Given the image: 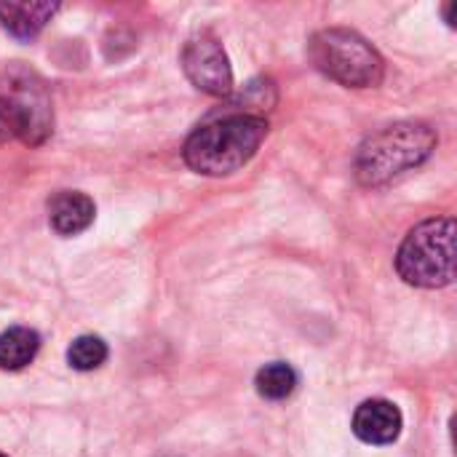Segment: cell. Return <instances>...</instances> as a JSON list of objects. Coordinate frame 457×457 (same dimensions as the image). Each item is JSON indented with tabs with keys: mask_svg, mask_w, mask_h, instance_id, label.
<instances>
[{
	"mask_svg": "<svg viewBox=\"0 0 457 457\" xmlns=\"http://www.w3.org/2000/svg\"><path fill=\"white\" fill-rule=\"evenodd\" d=\"M268 137V120L254 112H233L212 120L190 134L185 142V163L206 177H228L244 169L262 139Z\"/></svg>",
	"mask_w": 457,
	"mask_h": 457,
	"instance_id": "1",
	"label": "cell"
},
{
	"mask_svg": "<svg viewBox=\"0 0 457 457\" xmlns=\"http://www.w3.org/2000/svg\"><path fill=\"white\" fill-rule=\"evenodd\" d=\"M436 147V134L428 123L407 120L370 137L356 155V179L367 187H380L404 171L420 166Z\"/></svg>",
	"mask_w": 457,
	"mask_h": 457,
	"instance_id": "2",
	"label": "cell"
},
{
	"mask_svg": "<svg viewBox=\"0 0 457 457\" xmlns=\"http://www.w3.org/2000/svg\"><path fill=\"white\" fill-rule=\"evenodd\" d=\"M396 270L412 287H450L455 278V220L436 217L412 228L399 246Z\"/></svg>",
	"mask_w": 457,
	"mask_h": 457,
	"instance_id": "3",
	"label": "cell"
},
{
	"mask_svg": "<svg viewBox=\"0 0 457 457\" xmlns=\"http://www.w3.org/2000/svg\"><path fill=\"white\" fill-rule=\"evenodd\" d=\"M311 62L348 88H370L383 80V56L359 32L329 27L311 37Z\"/></svg>",
	"mask_w": 457,
	"mask_h": 457,
	"instance_id": "4",
	"label": "cell"
},
{
	"mask_svg": "<svg viewBox=\"0 0 457 457\" xmlns=\"http://www.w3.org/2000/svg\"><path fill=\"white\" fill-rule=\"evenodd\" d=\"M182 70H185L187 80L195 88H201L204 94L225 96L233 88V70H230L228 54L209 35H198V37L187 40V46L182 51Z\"/></svg>",
	"mask_w": 457,
	"mask_h": 457,
	"instance_id": "5",
	"label": "cell"
},
{
	"mask_svg": "<svg viewBox=\"0 0 457 457\" xmlns=\"http://www.w3.org/2000/svg\"><path fill=\"white\" fill-rule=\"evenodd\" d=\"M353 434L367 445H394L402 434V412L386 399L364 402L353 415Z\"/></svg>",
	"mask_w": 457,
	"mask_h": 457,
	"instance_id": "6",
	"label": "cell"
},
{
	"mask_svg": "<svg viewBox=\"0 0 457 457\" xmlns=\"http://www.w3.org/2000/svg\"><path fill=\"white\" fill-rule=\"evenodd\" d=\"M96 206L86 193L62 190L48 201V220L59 236H78L94 222Z\"/></svg>",
	"mask_w": 457,
	"mask_h": 457,
	"instance_id": "7",
	"label": "cell"
},
{
	"mask_svg": "<svg viewBox=\"0 0 457 457\" xmlns=\"http://www.w3.org/2000/svg\"><path fill=\"white\" fill-rule=\"evenodd\" d=\"M56 11V3H0V21L13 37L27 40L35 37Z\"/></svg>",
	"mask_w": 457,
	"mask_h": 457,
	"instance_id": "8",
	"label": "cell"
},
{
	"mask_svg": "<svg viewBox=\"0 0 457 457\" xmlns=\"http://www.w3.org/2000/svg\"><path fill=\"white\" fill-rule=\"evenodd\" d=\"M40 351V337L37 332L27 327H11L8 332L0 335V370L16 372L32 364V359Z\"/></svg>",
	"mask_w": 457,
	"mask_h": 457,
	"instance_id": "9",
	"label": "cell"
},
{
	"mask_svg": "<svg viewBox=\"0 0 457 457\" xmlns=\"http://www.w3.org/2000/svg\"><path fill=\"white\" fill-rule=\"evenodd\" d=\"M254 386H257V394L262 399L281 402V399H287V396L295 394V388H297V372L289 364H284V361H273V364H265L257 372Z\"/></svg>",
	"mask_w": 457,
	"mask_h": 457,
	"instance_id": "10",
	"label": "cell"
},
{
	"mask_svg": "<svg viewBox=\"0 0 457 457\" xmlns=\"http://www.w3.org/2000/svg\"><path fill=\"white\" fill-rule=\"evenodd\" d=\"M104 359H107V345L94 335H83V337L72 340V345L67 351V361L78 372L99 370L104 364Z\"/></svg>",
	"mask_w": 457,
	"mask_h": 457,
	"instance_id": "11",
	"label": "cell"
},
{
	"mask_svg": "<svg viewBox=\"0 0 457 457\" xmlns=\"http://www.w3.org/2000/svg\"><path fill=\"white\" fill-rule=\"evenodd\" d=\"M11 137H19V115H16V107L11 99L0 96V142H5Z\"/></svg>",
	"mask_w": 457,
	"mask_h": 457,
	"instance_id": "12",
	"label": "cell"
},
{
	"mask_svg": "<svg viewBox=\"0 0 457 457\" xmlns=\"http://www.w3.org/2000/svg\"><path fill=\"white\" fill-rule=\"evenodd\" d=\"M0 457H5V455H3V453H0Z\"/></svg>",
	"mask_w": 457,
	"mask_h": 457,
	"instance_id": "13",
	"label": "cell"
}]
</instances>
